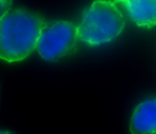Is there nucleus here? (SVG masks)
I'll return each instance as SVG.
<instances>
[{"label":"nucleus","instance_id":"obj_4","mask_svg":"<svg viewBox=\"0 0 156 134\" xmlns=\"http://www.w3.org/2000/svg\"><path fill=\"white\" fill-rule=\"evenodd\" d=\"M130 134H156V97L136 105L129 123Z\"/></svg>","mask_w":156,"mask_h":134},{"label":"nucleus","instance_id":"obj_3","mask_svg":"<svg viewBox=\"0 0 156 134\" xmlns=\"http://www.w3.org/2000/svg\"><path fill=\"white\" fill-rule=\"evenodd\" d=\"M78 27L69 21L47 22L42 29L36 50L46 61H56L71 54L79 41Z\"/></svg>","mask_w":156,"mask_h":134},{"label":"nucleus","instance_id":"obj_7","mask_svg":"<svg viewBox=\"0 0 156 134\" xmlns=\"http://www.w3.org/2000/svg\"><path fill=\"white\" fill-rule=\"evenodd\" d=\"M0 134H13L9 131H0Z\"/></svg>","mask_w":156,"mask_h":134},{"label":"nucleus","instance_id":"obj_6","mask_svg":"<svg viewBox=\"0 0 156 134\" xmlns=\"http://www.w3.org/2000/svg\"><path fill=\"white\" fill-rule=\"evenodd\" d=\"M12 1L0 0V20L1 18L12 9Z\"/></svg>","mask_w":156,"mask_h":134},{"label":"nucleus","instance_id":"obj_2","mask_svg":"<svg viewBox=\"0 0 156 134\" xmlns=\"http://www.w3.org/2000/svg\"><path fill=\"white\" fill-rule=\"evenodd\" d=\"M126 26L116 1H96L83 12L78 27L79 39L89 46L114 41Z\"/></svg>","mask_w":156,"mask_h":134},{"label":"nucleus","instance_id":"obj_5","mask_svg":"<svg viewBox=\"0 0 156 134\" xmlns=\"http://www.w3.org/2000/svg\"><path fill=\"white\" fill-rule=\"evenodd\" d=\"M123 6L137 26L152 28L156 26V0L116 1Z\"/></svg>","mask_w":156,"mask_h":134},{"label":"nucleus","instance_id":"obj_1","mask_svg":"<svg viewBox=\"0 0 156 134\" xmlns=\"http://www.w3.org/2000/svg\"><path fill=\"white\" fill-rule=\"evenodd\" d=\"M48 21L25 9H11L0 20V59L20 62L36 50L42 29Z\"/></svg>","mask_w":156,"mask_h":134}]
</instances>
